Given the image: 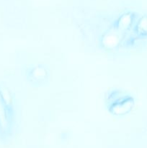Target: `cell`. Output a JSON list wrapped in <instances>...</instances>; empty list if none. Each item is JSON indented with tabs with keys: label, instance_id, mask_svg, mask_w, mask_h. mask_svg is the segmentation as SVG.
Wrapping results in <instances>:
<instances>
[{
	"label": "cell",
	"instance_id": "cell-3",
	"mask_svg": "<svg viewBox=\"0 0 147 148\" xmlns=\"http://www.w3.org/2000/svg\"><path fill=\"white\" fill-rule=\"evenodd\" d=\"M135 34L138 38L147 37V15L142 16L135 27Z\"/></svg>",
	"mask_w": 147,
	"mask_h": 148
},
{
	"label": "cell",
	"instance_id": "cell-2",
	"mask_svg": "<svg viewBox=\"0 0 147 148\" xmlns=\"http://www.w3.org/2000/svg\"><path fill=\"white\" fill-rule=\"evenodd\" d=\"M134 105V101L131 97L123 98L111 106L110 110H113L112 113L115 114H125L132 109Z\"/></svg>",
	"mask_w": 147,
	"mask_h": 148
},
{
	"label": "cell",
	"instance_id": "cell-1",
	"mask_svg": "<svg viewBox=\"0 0 147 148\" xmlns=\"http://www.w3.org/2000/svg\"><path fill=\"white\" fill-rule=\"evenodd\" d=\"M12 108L10 90L0 84V131H5L8 127Z\"/></svg>",
	"mask_w": 147,
	"mask_h": 148
}]
</instances>
